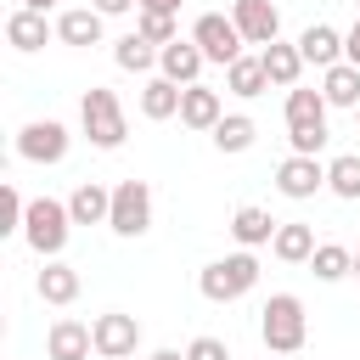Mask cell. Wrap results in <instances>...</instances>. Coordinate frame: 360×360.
<instances>
[{
	"mask_svg": "<svg viewBox=\"0 0 360 360\" xmlns=\"http://www.w3.org/2000/svg\"><path fill=\"white\" fill-rule=\"evenodd\" d=\"M101 11L96 6H68L62 17H56V39L62 45H101Z\"/></svg>",
	"mask_w": 360,
	"mask_h": 360,
	"instance_id": "ac0fdd59",
	"label": "cell"
},
{
	"mask_svg": "<svg viewBox=\"0 0 360 360\" xmlns=\"http://www.w3.org/2000/svg\"><path fill=\"white\" fill-rule=\"evenodd\" d=\"M276 231H281V219H270V208H259V202H248V208H236L231 214V236H236V248H270L276 242Z\"/></svg>",
	"mask_w": 360,
	"mask_h": 360,
	"instance_id": "9a60e30c",
	"label": "cell"
},
{
	"mask_svg": "<svg viewBox=\"0 0 360 360\" xmlns=\"http://www.w3.org/2000/svg\"><path fill=\"white\" fill-rule=\"evenodd\" d=\"M219 118H225L219 90H208V84H186V90H180V124H186V129H208V135H214Z\"/></svg>",
	"mask_w": 360,
	"mask_h": 360,
	"instance_id": "4fadbf2b",
	"label": "cell"
},
{
	"mask_svg": "<svg viewBox=\"0 0 360 360\" xmlns=\"http://www.w3.org/2000/svg\"><path fill=\"white\" fill-rule=\"evenodd\" d=\"M259 338L270 354H298L304 338H309V321H304V298L298 292H270L264 309H259Z\"/></svg>",
	"mask_w": 360,
	"mask_h": 360,
	"instance_id": "7a4b0ae2",
	"label": "cell"
},
{
	"mask_svg": "<svg viewBox=\"0 0 360 360\" xmlns=\"http://www.w3.org/2000/svg\"><path fill=\"white\" fill-rule=\"evenodd\" d=\"M112 62H118L124 73H152V68H158V45H146V39L129 28L124 39H112Z\"/></svg>",
	"mask_w": 360,
	"mask_h": 360,
	"instance_id": "484cf974",
	"label": "cell"
},
{
	"mask_svg": "<svg viewBox=\"0 0 360 360\" xmlns=\"http://www.w3.org/2000/svg\"><path fill=\"white\" fill-rule=\"evenodd\" d=\"M309 270H315V281H343V276H354V253L343 242H321L315 259H309Z\"/></svg>",
	"mask_w": 360,
	"mask_h": 360,
	"instance_id": "83f0119b",
	"label": "cell"
},
{
	"mask_svg": "<svg viewBox=\"0 0 360 360\" xmlns=\"http://www.w3.org/2000/svg\"><path fill=\"white\" fill-rule=\"evenodd\" d=\"M135 34H141L146 45H158V51L180 39V28H174V17H169V11H135Z\"/></svg>",
	"mask_w": 360,
	"mask_h": 360,
	"instance_id": "f546056e",
	"label": "cell"
},
{
	"mask_svg": "<svg viewBox=\"0 0 360 360\" xmlns=\"http://www.w3.org/2000/svg\"><path fill=\"white\" fill-rule=\"evenodd\" d=\"M51 34H56V28H51L39 11H28V6H17V11L6 17V39H11V51H39Z\"/></svg>",
	"mask_w": 360,
	"mask_h": 360,
	"instance_id": "7402d4cb",
	"label": "cell"
},
{
	"mask_svg": "<svg viewBox=\"0 0 360 360\" xmlns=\"http://www.w3.org/2000/svg\"><path fill=\"white\" fill-rule=\"evenodd\" d=\"M253 287H259V259H253L248 248H236V253H225V259H214V264L197 270V292H202L208 304H236V298H248Z\"/></svg>",
	"mask_w": 360,
	"mask_h": 360,
	"instance_id": "6da1fadb",
	"label": "cell"
},
{
	"mask_svg": "<svg viewBox=\"0 0 360 360\" xmlns=\"http://www.w3.org/2000/svg\"><path fill=\"white\" fill-rule=\"evenodd\" d=\"M90 332H96V354H101V360H129V354L141 349V321H135V315H124V309L96 315V321H90Z\"/></svg>",
	"mask_w": 360,
	"mask_h": 360,
	"instance_id": "ba28073f",
	"label": "cell"
},
{
	"mask_svg": "<svg viewBox=\"0 0 360 360\" xmlns=\"http://www.w3.org/2000/svg\"><path fill=\"white\" fill-rule=\"evenodd\" d=\"M343 62H354V68H360V17H354V28L343 34Z\"/></svg>",
	"mask_w": 360,
	"mask_h": 360,
	"instance_id": "d6a6232c",
	"label": "cell"
},
{
	"mask_svg": "<svg viewBox=\"0 0 360 360\" xmlns=\"http://www.w3.org/2000/svg\"><path fill=\"white\" fill-rule=\"evenodd\" d=\"M321 96H326V107H360V68L354 62L326 68L321 73Z\"/></svg>",
	"mask_w": 360,
	"mask_h": 360,
	"instance_id": "cb8c5ba5",
	"label": "cell"
},
{
	"mask_svg": "<svg viewBox=\"0 0 360 360\" xmlns=\"http://www.w3.org/2000/svg\"><path fill=\"white\" fill-rule=\"evenodd\" d=\"M298 56H304V62H315V68L326 73V68H338V62H343V34H338L332 22H309V28L298 34Z\"/></svg>",
	"mask_w": 360,
	"mask_h": 360,
	"instance_id": "2e32d148",
	"label": "cell"
},
{
	"mask_svg": "<svg viewBox=\"0 0 360 360\" xmlns=\"http://www.w3.org/2000/svg\"><path fill=\"white\" fill-rule=\"evenodd\" d=\"M191 39H197V51H202L208 62H219V68H231V62L242 56V45H248L225 11H202V17L191 22Z\"/></svg>",
	"mask_w": 360,
	"mask_h": 360,
	"instance_id": "8992f818",
	"label": "cell"
},
{
	"mask_svg": "<svg viewBox=\"0 0 360 360\" xmlns=\"http://www.w3.org/2000/svg\"><path fill=\"white\" fill-rule=\"evenodd\" d=\"M225 90H231V96H242V101L264 96V90H270V79H264V62H259V56H236V62L225 68Z\"/></svg>",
	"mask_w": 360,
	"mask_h": 360,
	"instance_id": "d4e9b609",
	"label": "cell"
},
{
	"mask_svg": "<svg viewBox=\"0 0 360 360\" xmlns=\"http://www.w3.org/2000/svg\"><path fill=\"white\" fill-rule=\"evenodd\" d=\"M354 118H360V107H354Z\"/></svg>",
	"mask_w": 360,
	"mask_h": 360,
	"instance_id": "ab89813d",
	"label": "cell"
},
{
	"mask_svg": "<svg viewBox=\"0 0 360 360\" xmlns=\"http://www.w3.org/2000/svg\"><path fill=\"white\" fill-rule=\"evenodd\" d=\"M326 186V163L321 158H281V169H276V191L281 197H292V202H309L315 191Z\"/></svg>",
	"mask_w": 360,
	"mask_h": 360,
	"instance_id": "30bf717a",
	"label": "cell"
},
{
	"mask_svg": "<svg viewBox=\"0 0 360 360\" xmlns=\"http://www.w3.org/2000/svg\"><path fill=\"white\" fill-rule=\"evenodd\" d=\"M39 298L45 304H56V309H68L73 298H79V270L73 264H62V259H45V270H39Z\"/></svg>",
	"mask_w": 360,
	"mask_h": 360,
	"instance_id": "44dd1931",
	"label": "cell"
},
{
	"mask_svg": "<svg viewBox=\"0 0 360 360\" xmlns=\"http://www.w3.org/2000/svg\"><path fill=\"white\" fill-rule=\"evenodd\" d=\"M68 146H73V135H68V124H56V118H34V124H22L17 129V158H28V163H62L68 158Z\"/></svg>",
	"mask_w": 360,
	"mask_h": 360,
	"instance_id": "52a82bcc",
	"label": "cell"
},
{
	"mask_svg": "<svg viewBox=\"0 0 360 360\" xmlns=\"http://www.w3.org/2000/svg\"><path fill=\"white\" fill-rule=\"evenodd\" d=\"M315 248H321V242H315V231H309L304 219H287V225L276 231V242H270V253H276L281 264H309Z\"/></svg>",
	"mask_w": 360,
	"mask_h": 360,
	"instance_id": "ffe728a7",
	"label": "cell"
},
{
	"mask_svg": "<svg viewBox=\"0 0 360 360\" xmlns=\"http://www.w3.org/2000/svg\"><path fill=\"white\" fill-rule=\"evenodd\" d=\"M186 360H231V343L202 332V338H191V343H186Z\"/></svg>",
	"mask_w": 360,
	"mask_h": 360,
	"instance_id": "1f68e13d",
	"label": "cell"
},
{
	"mask_svg": "<svg viewBox=\"0 0 360 360\" xmlns=\"http://www.w3.org/2000/svg\"><path fill=\"white\" fill-rule=\"evenodd\" d=\"M22 219H28V202L17 186H6L0 191V231H22Z\"/></svg>",
	"mask_w": 360,
	"mask_h": 360,
	"instance_id": "4dcf8cb0",
	"label": "cell"
},
{
	"mask_svg": "<svg viewBox=\"0 0 360 360\" xmlns=\"http://www.w3.org/2000/svg\"><path fill=\"white\" fill-rule=\"evenodd\" d=\"M45 354H51V360H90V354H96V332H90L84 321L62 315V321H51V332H45Z\"/></svg>",
	"mask_w": 360,
	"mask_h": 360,
	"instance_id": "7c38bea8",
	"label": "cell"
},
{
	"mask_svg": "<svg viewBox=\"0 0 360 360\" xmlns=\"http://www.w3.org/2000/svg\"><path fill=\"white\" fill-rule=\"evenodd\" d=\"M22 6H28V11H39V17H45V11H51V6H56V0H22Z\"/></svg>",
	"mask_w": 360,
	"mask_h": 360,
	"instance_id": "8d00e7d4",
	"label": "cell"
},
{
	"mask_svg": "<svg viewBox=\"0 0 360 360\" xmlns=\"http://www.w3.org/2000/svg\"><path fill=\"white\" fill-rule=\"evenodd\" d=\"M354 281H360V253H354Z\"/></svg>",
	"mask_w": 360,
	"mask_h": 360,
	"instance_id": "74e56055",
	"label": "cell"
},
{
	"mask_svg": "<svg viewBox=\"0 0 360 360\" xmlns=\"http://www.w3.org/2000/svg\"><path fill=\"white\" fill-rule=\"evenodd\" d=\"M90 6H96L101 17H124V11H129V6H141V0H90Z\"/></svg>",
	"mask_w": 360,
	"mask_h": 360,
	"instance_id": "836d02e7",
	"label": "cell"
},
{
	"mask_svg": "<svg viewBox=\"0 0 360 360\" xmlns=\"http://www.w3.org/2000/svg\"><path fill=\"white\" fill-rule=\"evenodd\" d=\"M202 68H208V56L197 51V39H174V45H163L158 51V73L169 79V84H202Z\"/></svg>",
	"mask_w": 360,
	"mask_h": 360,
	"instance_id": "8fae6325",
	"label": "cell"
},
{
	"mask_svg": "<svg viewBox=\"0 0 360 360\" xmlns=\"http://www.w3.org/2000/svg\"><path fill=\"white\" fill-rule=\"evenodd\" d=\"M326 191L343 197V202H360V158L354 152H343V158L326 163Z\"/></svg>",
	"mask_w": 360,
	"mask_h": 360,
	"instance_id": "f1b7e54d",
	"label": "cell"
},
{
	"mask_svg": "<svg viewBox=\"0 0 360 360\" xmlns=\"http://www.w3.org/2000/svg\"><path fill=\"white\" fill-rule=\"evenodd\" d=\"M270 360H287V354H270Z\"/></svg>",
	"mask_w": 360,
	"mask_h": 360,
	"instance_id": "f35d334b",
	"label": "cell"
},
{
	"mask_svg": "<svg viewBox=\"0 0 360 360\" xmlns=\"http://www.w3.org/2000/svg\"><path fill=\"white\" fill-rule=\"evenodd\" d=\"M68 214H73V225H107V219H112V186L79 180L73 197H68Z\"/></svg>",
	"mask_w": 360,
	"mask_h": 360,
	"instance_id": "5bb4252c",
	"label": "cell"
},
{
	"mask_svg": "<svg viewBox=\"0 0 360 360\" xmlns=\"http://www.w3.org/2000/svg\"><path fill=\"white\" fill-rule=\"evenodd\" d=\"M135 11H169V17H174V11H180V0H141Z\"/></svg>",
	"mask_w": 360,
	"mask_h": 360,
	"instance_id": "e575fe53",
	"label": "cell"
},
{
	"mask_svg": "<svg viewBox=\"0 0 360 360\" xmlns=\"http://www.w3.org/2000/svg\"><path fill=\"white\" fill-rule=\"evenodd\" d=\"M141 118H152V124L180 118V84H169L163 73H152V79L141 84Z\"/></svg>",
	"mask_w": 360,
	"mask_h": 360,
	"instance_id": "603a6c76",
	"label": "cell"
},
{
	"mask_svg": "<svg viewBox=\"0 0 360 360\" xmlns=\"http://www.w3.org/2000/svg\"><path fill=\"white\" fill-rule=\"evenodd\" d=\"M259 62H264V79H270L276 90H298V79H304V56H298V39H292V45H287V39L264 45V51H259Z\"/></svg>",
	"mask_w": 360,
	"mask_h": 360,
	"instance_id": "e0dca14e",
	"label": "cell"
},
{
	"mask_svg": "<svg viewBox=\"0 0 360 360\" xmlns=\"http://www.w3.org/2000/svg\"><path fill=\"white\" fill-rule=\"evenodd\" d=\"M354 6H360V0H354Z\"/></svg>",
	"mask_w": 360,
	"mask_h": 360,
	"instance_id": "60d3db41",
	"label": "cell"
},
{
	"mask_svg": "<svg viewBox=\"0 0 360 360\" xmlns=\"http://www.w3.org/2000/svg\"><path fill=\"white\" fill-rule=\"evenodd\" d=\"M253 135H259V124H253L248 112H225V118L214 124V146H219V152H231V158H236V152H248V146H253Z\"/></svg>",
	"mask_w": 360,
	"mask_h": 360,
	"instance_id": "4316f807",
	"label": "cell"
},
{
	"mask_svg": "<svg viewBox=\"0 0 360 360\" xmlns=\"http://www.w3.org/2000/svg\"><path fill=\"white\" fill-rule=\"evenodd\" d=\"M231 22H236V34L248 39V45H276L281 39V11H276V0H231Z\"/></svg>",
	"mask_w": 360,
	"mask_h": 360,
	"instance_id": "9c48e42d",
	"label": "cell"
},
{
	"mask_svg": "<svg viewBox=\"0 0 360 360\" xmlns=\"http://www.w3.org/2000/svg\"><path fill=\"white\" fill-rule=\"evenodd\" d=\"M118 236H146L152 231V186L146 180H118L112 186V219H107Z\"/></svg>",
	"mask_w": 360,
	"mask_h": 360,
	"instance_id": "5b68a950",
	"label": "cell"
},
{
	"mask_svg": "<svg viewBox=\"0 0 360 360\" xmlns=\"http://www.w3.org/2000/svg\"><path fill=\"white\" fill-rule=\"evenodd\" d=\"M68 236H73V214H68V202H56V197H34V202H28V219H22V242H28L39 259H62Z\"/></svg>",
	"mask_w": 360,
	"mask_h": 360,
	"instance_id": "277c9868",
	"label": "cell"
},
{
	"mask_svg": "<svg viewBox=\"0 0 360 360\" xmlns=\"http://www.w3.org/2000/svg\"><path fill=\"white\" fill-rule=\"evenodd\" d=\"M146 360H186L180 349H158V354H146Z\"/></svg>",
	"mask_w": 360,
	"mask_h": 360,
	"instance_id": "d590c367",
	"label": "cell"
},
{
	"mask_svg": "<svg viewBox=\"0 0 360 360\" xmlns=\"http://www.w3.org/2000/svg\"><path fill=\"white\" fill-rule=\"evenodd\" d=\"M304 129H326V96L321 90H287V135H304Z\"/></svg>",
	"mask_w": 360,
	"mask_h": 360,
	"instance_id": "d6986e66",
	"label": "cell"
},
{
	"mask_svg": "<svg viewBox=\"0 0 360 360\" xmlns=\"http://www.w3.org/2000/svg\"><path fill=\"white\" fill-rule=\"evenodd\" d=\"M79 129H84V141H90V146L118 152V146H124V135H129L124 101H118L107 84H90V90H84V101H79Z\"/></svg>",
	"mask_w": 360,
	"mask_h": 360,
	"instance_id": "3957f363",
	"label": "cell"
}]
</instances>
